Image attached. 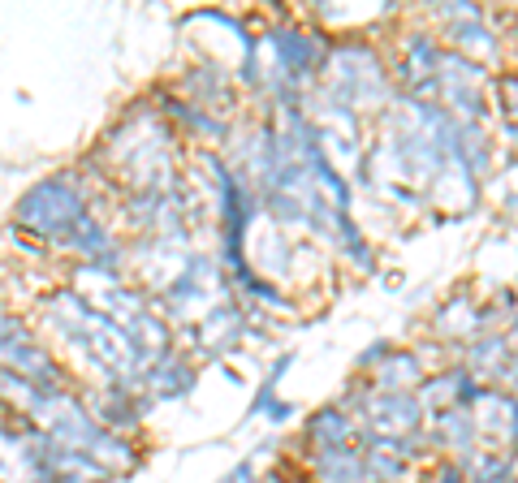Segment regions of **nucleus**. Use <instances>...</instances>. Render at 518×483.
<instances>
[{
	"label": "nucleus",
	"instance_id": "nucleus-1",
	"mask_svg": "<svg viewBox=\"0 0 518 483\" xmlns=\"http://www.w3.org/2000/svg\"><path fill=\"white\" fill-rule=\"evenodd\" d=\"M83 199L74 195L70 177H44V182H35L26 195L13 203V225L39 233L44 242H70V233L78 229V220H83Z\"/></svg>",
	"mask_w": 518,
	"mask_h": 483
},
{
	"label": "nucleus",
	"instance_id": "nucleus-2",
	"mask_svg": "<svg viewBox=\"0 0 518 483\" xmlns=\"http://www.w3.org/2000/svg\"><path fill=\"white\" fill-rule=\"evenodd\" d=\"M0 367L18 371V376L44 384V389H52V376H57L52 354L31 337V328H26L5 302H0Z\"/></svg>",
	"mask_w": 518,
	"mask_h": 483
}]
</instances>
